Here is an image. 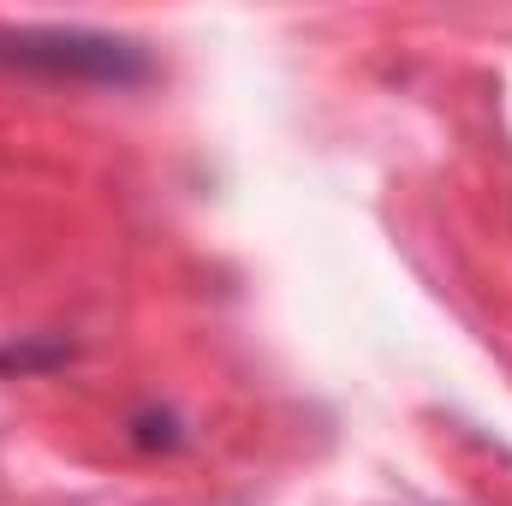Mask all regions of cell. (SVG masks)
Instances as JSON below:
<instances>
[{"label":"cell","mask_w":512,"mask_h":506,"mask_svg":"<svg viewBox=\"0 0 512 506\" xmlns=\"http://www.w3.org/2000/svg\"><path fill=\"white\" fill-rule=\"evenodd\" d=\"M0 66L48 72V78H96V84H137L149 60L120 36L90 30H12L0 36Z\"/></svg>","instance_id":"6da1fadb"}]
</instances>
